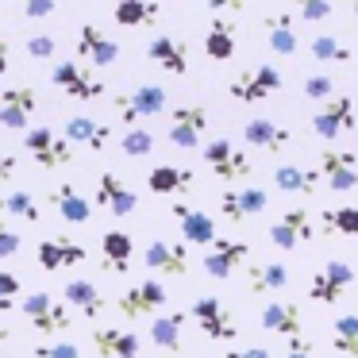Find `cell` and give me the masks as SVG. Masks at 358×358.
Here are the masks:
<instances>
[{
  "label": "cell",
  "instance_id": "cell-2",
  "mask_svg": "<svg viewBox=\"0 0 358 358\" xmlns=\"http://www.w3.org/2000/svg\"><path fill=\"white\" fill-rule=\"evenodd\" d=\"M50 85H55L62 96L81 101V104H93V101H101V96L108 93L104 81L93 78V70H85L81 62H55L50 66Z\"/></svg>",
  "mask_w": 358,
  "mask_h": 358
},
{
  "label": "cell",
  "instance_id": "cell-3",
  "mask_svg": "<svg viewBox=\"0 0 358 358\" xmlns=\"http://www.w3.org/2000/svg\"><path fill=\"white\" fill-rule=\"evenodd\" d=\"M208 124H212L208 104H181V108L170 112V131H166V139L178 150H201Z\"/></svg>",
  "mask_w": 358,
  "mask_h": 358
},
{
  "label": "cell",
  "instance_id": "cell-27",
  "mask_svg": "<svg viewBox=\"0 0 358 358\" xmlns=\"http://www.w3.org/2000/svg\"><path fill=\"white\" fill-rule=\"evenodd\" d=\"M62 301H66V308H78L85 320H96L104 308H108L104 293L89 278H70V281H66V285H62Z\"/></svg>",
  "mask_w": 358,
  "mask_h": 358
},
{
  "label": "cell",
  "instance_id": "cell-1",
  "mask_svg": "<svg viewBox=\"0 0 358 358\" xmlns=\"http://www.w3.org/2000/svg\"><path fill=\"white\" fill-rule=\"evenodd\" d=\"M20 312H24V320L35 327L39 335H47V339H55V335H66L70 331V308H66L62 301H55L50 293H27L24 304H20Z\"/></svg>",
  "mask_w": 358,
  "mask_h": 358
},
{
  "label": "cell",
  "instance_id": "cell-33",
  "mask_svg": "<svg viewBox=\"0 0 358 358\" xmlns=\"http://www.w3.org/2000/svg\"><path fill=\"white\" fill-rule=\"evenodd\" d=\"M316 181H320L316 170H308V166H296V162H281L278 170H273V185H278V193L312 196V193H316Z\"/></svg>",
  "mask_w": 358,
  "mask_h": 358
},
{
  "label": "cell",
  "instance_id": "cell-7",
  "mask_svg": "<svg viewBox=\"0 0 358 358\" xmlns=\"http://www.w3.org/2000/svg\"><path fill=\"white\" fill-rule=\"evenodd\" d=\"M358 127V108H355V96L347 93H335L327 104H320V112L312 116V131L320 139H339L343 131H355Z\"/></svg>",
  "mask_w": 358,
  "mask_h": 358
},
{
  "label": "cell",
  "instance_id": "cell-18",
  "mask_svg": "<svg viewBox=\"0 0 358 358\" xmlns=\"http://www.w3.org/2000/svg\"><path fill=\"white\" fill-rule=\"evenodd\" d=\"M258 324H262V331L285 335V339H296V335H304L301 304H293V301H266L262 308H258Z\"/></svg>",
  "mask_w": 358,
  "mask_h": 358
},
{
  "label": "cell",
  "instance_id": "cell-17",
  "mask_svg": "<svg viewBox=\"0 0 358 358\" xmlns=\"http://www.w3.org/2000/svg\"><path fill=\"white\" fill-rule=\"evenodd\" d=\"M320 178L335 189V193H350L358 185V155H347V150H320Z\"/></svg>",
  "mask_w": 358,
  "mask_h": 358
},
{
  "label": "cell",
  "instance_id": "cell-36",
  "mask_svg": "<svg viewBox=\"0 0 358 358\" xmlns=\"http://www.w3.org/2000/svg\"><path fill=\"white\" fill-rule=\"evenodd\" d=\"M204 55H208L212 62H227V58H235V24H227V20H212L208 31H204Z\"/></svg>",
  "mask_w": 358,
  "mask_h": 358
},
{
  "label": "cell",
  "instance_id": "cell-13",
  "mask_svg": "<svg viewBox=\"0 0 358 358\" xmlns=\"http://www.w3.org/2000/svg\"><path fill=\"white\" fill-rule=\"evenodd\" d=\"M78 58L81 62H93V66H116L120 62V55H124V47H120L116 39H112L104 27H96V24H81L78 27Z\"/></svg>",
  "mask_w": 358,
  "mask_h": 358
},
{
  "label": "cell",
  "instance_id": "cell-41",
  "mask_svg": "<svg viewBox=\"0 0 358 358\" xmlns=\"http://www.w3.org/2000/svg\"><path fill=\"white\" fill-rule=\"evenodd\" d=\"M155 147H158V139L150 127H127L120 135V155H127V158H147V155H155Z\"/></svg>",
  "mask_w": 358,
  "mask_h": 358
},
{
  "label": "cell",
  "instance_id": "cell-34",
  "mask_svg": "<svg viewBox=\"0 0 358 358\" xmlns=\"http://www.w3.org/2000/svg\"><path fill=\"white\" fill-rule=\"evenodd\" d=\"M266 43H270V50H278L281 58H289V55H296V50H301L296 31H293V12L266 16Z\"/></svg>",
  "mask_w": 358,
  "mask_h": 358
},
{
  "label": "cell",
  "instance_id": "cell-19",
  "mask_svg": "<svg viewBox=\"0 0 358 358\" xmlns=\"http://www.w3.org/2000/svg\"><path fill=\"white\" fill-rule=\"evenodd\" d=\"M312 235H316V227H312L308 208H289V212H281L278 224H270V243L278 250H296L301 243H308Z\"/></svg>",
  "mask_w": 358,
  "mask_h": 358
},
{
  "label": "cell",
  "instance_id": "cell-23",
  "mask_svg": "<svg viewBox=\"0 0 358 358\" xmlns=\"http://www.w3.org/2000/svg\"><path fill=\"white\" fill-rule=\"evenodd\" d=\"M170 216H178V231L181 243H193V247H212L220 239L216 235V220L201 208H185V204H173Z\"/></svg>",
  "mask_w": 358,
  "mask_h": 358
},
{
  "label": "cell",
  "instance_id": "cell-30",
  "mask_svg": "<svg viewBox=\"0 0 358 358\" xmlns=\"http://www.w3.org/2000/svg\"><path fill=\"white\" fill-rule=\"evenodd\" d=\"M150 343L166 355L185 350V312H162L150 320Z\"/></svg>",
  "mask_w": 358,
  "mask_h": 358
},
{
  "label": "cell",
  "instance_id": "cell-52",
  "mask_svg": "<svg viewBox=\"0 0 358 358\" xmlns=\"http://www.w3.org/2000/svg\"><path fill=\"white\" fill-rule=\"evenodd\" d=\"M8 62H12V55H8V43L0 39V73H8Z\"/></svg>",
  "mask_w": 358,
  "mask_h": 358
},
{
  "label": "cell",
  "instance_id": "cell-45",
  "mask_svg": "<svg viewBox=\"0 0 358 358\" xmlns=\"http://www.w3.org/2000/svg\"><path fill=\"white\" fill-rule=\"evenodd\" d=\"M20 278L12 270H0V316L4 312H16V296H20Z\"/></svg>",
  "mask_w": 358,
  "mask_h": 358
},
{
  "label": "cell",
  "instance_id": "cell-24",
  "mask_svg": "<svg viewBox=\"0 0 358 358\" xmlns=\"http://www.w3.org/2000/svg\"><path fill=\"white\" fill-rule=\"evenodd\" d=\"M243 143L255 150H270V155H278V150H285L289 143H293V131H289L285 124H278V120H247L243 124Z\"/></svg>",
  "mask_w": 358,
  "mask_h": 358
},
{
  "label": "cell",
  "instance_id": "cell-9",
  "mask_svg": "<svg viewBox=\"0 0 358 358\" xmlns=\"http://www.w3.org/2000/svg\"><path fill=\"white\" fill-rule=\"evenodd\" d=\"M24 150L43 166V170L70 166V158H73V147L55 131V127H31V131H24Z\"/></svg>",
  "mask_w": 358,
  "mask_h": 358
},
{
  "label": "cell",
  "instance_id": "cell-28",
  "mask_svg": "<svg viewBox=\"0 0 358 358\" xmlns=\"http://www.w3.org/2000/svg\"><path fill=\"white\" fill-rule=\"evenodd\" d=\"M135 255V239L127 231H104L101 235V270L104 273H127Z\"/></svg>",
  "mask_w": 358,
  "mask_h": 358
},
{
  "label": "cell",
  "instance_id": "cell-26",
  "mask_svg": "<svg viewBox=\"0 0 358 358\" xmlns=\"http://www.w3.org/2000/svg\"><path fill=\"white\" fill-rule=\"evenodd\" d=\"M47 204L66 220V224H89V220H93V201H89L78 185H50Z\"/></svg>",
  "mask_w": 358,
  "mask_h": 358
},
{
  "label": "cell",
  "instance_id": "cell-53",
  "mask_svg": "<svg viewBox=\"0 0 358 358\" xmlns=\"http://www.w3.org/2000/svg\"><path fill=\"white\" fill-rule=\"evenodd\" d=\"M4 339H8V331H4V324H0V347H4Z\"/></svg>",
  "mask_w": 358,
  "mask_h": 358
},
{
  "label": "cell",
  "instance_id": "cell-49",
  "mask_svg": "<svg viewBox=\"0 0 358 358\" xmlns=\"http://www.w3.org/2000/svg\"><path fill=\"white\" fill-rule=\"evenodd\" d=\"M281 358H312V339H304V335L289 339L285 350H281Z\"/></svg>",
  "mask_w": 358,
  "mask_h": 358
},
{
  "label": "cell",
  "instance_id": "cell-43",
  "mask_svg": "<svg viewBox=\"0 0 358 358\" xmlns=\"http://www.w3.org/2000/svg\"><path fill=\"white\" fill-rule=\"evenodd\" d=\"M31 358H81V350L70 339H43L31 347Z\"/></svg>",
  "mask_w": 358,
  "mask_h": 358
},
{
  "label": "cell",
  "instance_id": "cell-4",
  "mask_svg": "<svg viewBox=\"0 0 358 358\" xmlns=\"http://www.w3.org/2000/svg\"><path fill=\"white\" fill-rule=\"evenodd\" d=\"M189 316H193V324L201 327L204 339L212 343H227L239 335V324H235V316L227 312L224 301H216V296H196L193 308H189Z\"/></svg>",
  "mask_w": 358,
  "mask_h": 358
},
{
  "label": "cell",
  "instance_id": "cell-29",
  "mask_svg": "<svg viewBox=\"0 0 358 358\" xmlns=\"http://www.w3.org/2000/svg\"><path fill=\"white\" fill-rule=\"evenodd\" d=\"M93 347L101 358H139L143 339L135 331H124V327H96Z\"/></svg>",
  "mask_w": 358,
  "mask_h": 358
},
{
  "label": "cell",
  "instance_id": "cell-55",
  "mask_svg": "<svg viewBox=\"0 0 358 358\" xmlns=\"http://www.w3.org/2000/svg\"><path fill=\"white\" fill-rule=\"evenodd\" d=\"M8 358H16V355H8Z\"/></svg>",
  "mask_w": 358,
  "mask_h": 358
},
{
  "label": "cell",
  "instance_id": "cell-20",
  "mask_svg": "<svg viewBox=\"0 0 358 358\" xmlns=\"http://www.w3.org/2000/svg\"><path fill=\"white\" fill-rule=\"evenodd\" d=\"M93 208H104V212H112V216H131V212L139 208V196H135L112 170H104L101 178H96Z\"/></svg>",
  "mask_w": 358,
  "mask_h": 358
},
{
  "label": "cell",
  "instance_id": "cell-56",
  "mask_svg": "<svg viewBox=\"0 0 358 358\" xmlns=\"http://www.w3.org/2000/svg\"><path fill=\"white\" fill-rule=\"evenodd\" d=\"M355 135H358V127H355Z\"/></svg>",
  "mask_w": 358,
  "mask_h": 358
},
{
  "label": "cell",
  "instance_id": "cell-32",
  "mask_svg": "<svg viewBox=\"0 0 358 358\" xmlns=\"http://www.w3.org/2000/svg\"><path fill=\"white\" fill-rule=\"evenodd\" d=\"M285 285H289V266H281V262H250L247 266V293L250 296L278 293Z\"/></svg>",
  "mask_w": 358,
  "mask_h": 358
},
{
  "label": "cell",
  "instance_id": "cell-21",
  "mask_svg": "<svg viewBox=\"0 0 358 358\" xmlns=\"http://www.w3.org/2000/svg\"><path fill=\"white\" fill-rule=\"evenodd\" d=\"M35 258H39V266L47 273L55 270H70V266H81L89 258V250L81 247L78 239H66V235H55V239H43L39 247H35Z\"/></svg>",
  "mask_w": 358,
  "mask_h": 358
},
{
  "label": "cell",
  "instance_id": "cell-40",
  "mask_svg": "<svg viewBox=\"0 0 358 358\" xmlns=\"http://www.w3.org/2000/svg\"><path fill=\"white\" fill-rule=\"evenodd\" d=\"M320 227H324V235H358V208L355 204L324 208L320 212Z\"/></svg>",
  "mask_w": 358,
  "mask_h": 358
},
{
  "label": "cell",
  "instance_id": "cell-11",
  "mask_svg": "<svg viewBox=\"0 0 358 358\" xmlns=\"http://www.w3.org/2000/svg\"><path fill=\"white\" fill-rule=\"evenodd\" d=\"M170 304V293H166L162 281H135L131 289H124L116 301V312L124 320H139V316H150L155 308H166Z\"/></svg>",
  "mask_w": 358,
  "mask_h": 358
},
{
  "label": "cell",
  "instance_id": "cell-48",
  "mask_svg": "<svg viewBox=\"0 0 358 358\" xmlns=\"http://www.w3.org/2000/svg\"><path fill=\"white\" fill-rule=\"evenodd\" d=\"M55 8H58L55 0H27V4H24V16H27V20H47V16H55Z\"/></svg>",
  "mask_w": 358,
  "mask_h": 358
},
{
  "label": "cell",
  "instance_id": "cell-16",
  "mask_svg": "<svg viewBox=\"0 0 358 358\" xmlns=\"http://www.w3.org/2000/svg\"><path fill=\"white\" fill-rule=\"evenodd\" d=\"M39 108V96L35 89L27 85H12L0 93V127H8V131H27V120L35 116Z\"/></svg>",
  "mask_w": 358,
  "mask_h": 358
},
{
  "label": "cell",
  "instance_id": "cell-42",
  "mask_svg": "<svg viewBox=\"0 0 358 358\" xmlns=\"http://www.w3.org/2000/svg\"><path fill=\"white\" fill-rule=\"evenodd\" d=\"M301 96L312 104H327L335 96V78L331 73H312V78L301 81Z\"/></svg>",
  "mask_w": 358,
  "mask_h": 358
},
{
  "label": "cell",
  "instance_id": "cell-15",
  "mask_svg": "<svg viewBox=\"0 0 358 358\" xmlns=\"http://www.w3.org/2000/svg\"><path fill=\"white\" fill-rule=\"evenodd\" d=\"M143 262H147L150 273H162V278H185L189 250H185V243L155 239L150 247H143Z\"/></svg>",
  "mask_w": 358,
  "mask_h": 358
},
{
  "label": "cell",
  "instance_id": "cell-35",
  "mask_svg": "<svg viewBox=\"0 0 358 358\" xmlns=\"http://www.w3.org/2000/svg\"><path fill=\"white\" fill-rule=\"evenodd\" d=\"M162 16V4L158 0H120L116 8H112V20L120 27H147Z\"/></svg>",
  "mask_w": 358,
  "mask_h": 358
},
{
  "label": "cell",
  "instance_id": "cell-8",
  "mask_svg": "<svg viewBox=\"0 0 358 358\" xmlns=\"http://www.w3.org/2000/svg\"><path fill=\"white\" fill-rule=\"evenodd\" d=\"M112 108L124 116V124L143 127V120H155L166 112V89L162 85H139V89H131V93L116 96Z\"/></svg>",
  "mask_w": 358,
  "mask_h": 358
},
{
  "label": "cell",
  "instance_id": "cell-14",
  "mask_svg": "<svg viewBox=\"0 0 358 358\" xmlns=\"http://www.w3.org/2000/svg\"><path fill=\"white\" fill-rule=\"evenodd\" d=\"M247 258H250V247L243 239H216L204 255V273L216 281H231Z\"/></svg>",
  "mask_w": 358,
  "mask_h": 358
},
{
  "label": "cell",
  "instance_id": "cell-54",
  "mask_svg": "<svg viewBox=\"0 0 358 358\" xmlns=\"http://www.w3.org/2000/svg\"><path fill=\"white\" fill-rule=\"evenodd\" d=\"M350 12H355V16H358V0H355V4H350Z\"/></svg>",
  "mask_w": 358,
  "mask_h": 358
},
{
  "label": "cell",
  "instance_id": "cell-51",
  "mask_svg": "<svg viewBox=\"0 0 358 358\" xmlns=\"http://www.w3.org/2000/svg\"><path fill=\"white\" fill-rule=\"evenodd\" d=\"M20 170V158L16 155H0V181H12Z\"/></svg>",
  "mask_w": 358,
  "mask_h": 358
},
{
  "label": "cell",
  "instance_id": "cell-50",
  "mask_svg": "<svg viewBox=\"0 0 358 358\" xmlns=\"http://www.w3.org/2000/svg\"><path fill=\"white\" fill-rule=\"evenodd\" d=\"M224 358H273L270 347H262V343H247V347H231Z\"/></svg>",
  "mask_w": 358,
  "mask_h": 358
},
{
  "label": "cell",
  "instance_id": "cell-12",
  "mask_svg": "<svg viewBox=\"0 0 358 358\" xmlns=\"http://www.w3.org/2000/svg\"><path fill=\"white\" fill-rule=\"evenodd\" d=\"M270 208V193L258 185H239L220 193V216H227L231 224H247L250 216H262Z\"/></svg>",
  "mask_w": 358,
  "mask_h": 358
},
{
  "label": "cell",
  "instance_id": "cell-44",
  "mask_svg": "<svg viewBox=\"0 0 358 358\" xmlns=\"http://www.w3.org/2000/svg\"><path fill=\"white\" fill-rule=\"evenodd\" d=\"M24 47H27V55L39 58V62H55V58H58V39H55V35H47V31L31 35Z\"/></svg>",
  "mask_w": 358,
  "mask_h": 358
},
{
  "label": "cell",
  "instance_id": "cell-31",
  "mask_svg": "<svg viewBox=\"0 0 358 358\" xmlns=\"http://www.w3.org/2000/svg\"><path fill=\"white\" fill-rule=\"evenodd\" d=\"M196 178L193 170H185V166H155V170H147V189L155 196H170V193H193Z\"/></svg>",
  "mask_w": 358,
  "mask_h": 358
},
{
  "label": "cell",
  "instance_id": "cell-46",
  "mask_svg": "<svg viewBox=\"0 0 358 358\" xmlns=\"http://www.w3.org/2000/svg\"><path fill=\"white\" fill-rule=\"evenodd\" d=\"M331 12H335V8L327 4V0H301V4L293 8V20H304V24H316V20H327Z\"/></svg>",
  "mask_w": 358,
  "mask_h": 358
},
{
  "label": "cell",
  "instance_id": "cell-38",
  "mask_svg": "<svg viewBox=\"0 0 358 358\" xmlns=\"http://www.w3.org/2000/svg\"><path fill=\"white\" fill-rule=\"evenodd\" d=\"M0 212H4V216L24 220V224H39V220H43L39 201H35V196L27 193V189H8V193L0 196Z\"/></svg>",
  "mask_w": 358,
  "mask_h": 358
},
{
  "label": "cell",
  "instance_id": "cell-39",
  "mask_svg": "<svg viewBox=\"0 0 358 358\" xmlns=\"http://www.w3.org/2000/svg\"><path fill=\"white\" fill-rule=\"evenodd\" d=\"M308 55L316 58V62H350V58H355V50H350L339 35L320 31V35H312V39H308Z\"/></svg>",
  "mask_w": 358,
  "mask_h": 358
},
{
  "label": "cell",
  "instance_id": "cell-10",
  "mask_svg": "<svg viewBox=\"0 0 358 358\" xmlns=\"http://www.w3.org/2000/svg\"><path fill=\"white\" fill-rule=\"evenodd\" d=\"M350 281H355V266L343 262V258H331V262H324L316 270V278L308 281V301L339 304V296L350 289Z\"/></svg>",
  "mask_w": 358,
  "mask_h": 358
},
{
  "label": "cell",
  "instance_id": "cell-25",
  "mask_svg": "<svg viewBox=\"0 0 358 358\" xmlns=\"http://www.w3.org/2000/svg\"><path fill=\"white\" fill-rule=\"evenodd\" d=\"M147 58L158 70L173 73V78H185L189 73V47L178 35H155V39L147 43Z\"/></svg>",
  "mask_w": 358,
  "mask_h": 358
},
{
  "label": "cell",
  "instance_id": "cell-5",
  "mask_svg": "<svg viewBox=\"0 0 358 358\" xmlns=\"http://www.w3.org/2000/svg\"><path fill=\"white\" fill-rule=\"evenodd\" d=\"M204 166H208L212 173H216L220 181H247L250 173H255V162H250L247 155H243L239 147H235L231 139H212L204 143Z\"/></svg>",
  "mask_w": 358,
  "mask_h": 358
},
{
  "label": "cell",
  "instance_id": "cell-22",
  "mask_svg": "<svg viewBox=\"0 0 358 358\" xmlns=\"http://www.w3.org/2000/svg\"><path fill=\"white\" fill-rule=\"evenodd\" d=\"M62 139L70 143V147L101 155V150H108V143H112V127L101 124V120H89V116H70L66 127H62Z\"/></svg>",
  "mask_w": 358,
  "mask_h": 358
},
{
  "label": "cell",
  "instance_id": "cell-47",
  "mask_svg": "<svg viewBox=\"0 0 358 358\" xmlns=\"http://www.w3.org/2000/svg\"><path fill=\"white\" fill-rule=\"evenodd\" d=\"M16 250H20V235L4 224V216H0V258H12Z\"/></svg>",
  "mask_w": 358,
  "mask_h": 358
},
{
  "label": "cell",
  "instance_id": "cell-37",
  "mask_svg": "<svg viewBox=\"0 0 358 358\" xmlns=\"http://www.w3.org/2000/svg\"><path fill=\"white\" fill-rule=\"evenodd\" d=\"M331 350L358 358V312H339L331 324Z\"/></svg>",
  "mask_w": 358,
  "mask_h": 358
},
{
  "label": "cell",
  "instance_id": "cell-6",
  "mask_svg": "<svg viewBox=\"0 0 358 358\" xmlns=\"http://www.w3.org/2000/svg\"><path fill=\"white\" fill-rule=\"evenodd\" d=\"M278 89H281V73L273 70L270 62H258V66H250V70H243L239 78L227 85V93H231L235 104H258V101H266V96H273Z\"/></svg>",
  "mask_w": 358,
  "mask_h": 358
}]
</instances>
